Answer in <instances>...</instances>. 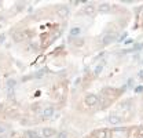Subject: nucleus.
Instances as JSON below:
<instances>
[{"mask_svg": "<svg viewBox=\"0 0 143 138\" xmlns=\"http://www.w3.org/2000/svg\"><path fill=\"white\" fill-rule=\"evenodd\" d=\"M95 11H96V7H95V4H92V3L87 4V6L83 8V13L87 14V15H94Z\"/></svg>", "mask_w": 143, "mask_h": 138, "instance_id": "nucleus-6", "label": "nucleus"}, {"mask_svg": "<svg viewBox=\"0 0 143 138\" xmlns=\"http://www.w3.org/2000/svg\"><path fill=\"white\" fill-rule=\"evenodd\" d=\"M56 13H58V15L62 17V18H66L69 15V10H68V7H65V6L59 7L58 10H56Z\"/></svg>", "mask_w": 143, "mask_h": 138, "instance_id": "nucleus-11", "label": "nucleus"}, {"mask_svg": "<svg viewBox=\"0 0 143 138\" xmlns=\"http://www.w3.org/2000/svg\"><path fill=\"white\" fill-rule=\"evenodd\" d=\"M138 137H140V138H143V127H139V129H138Z\"/></svg>", "mask_w": 143, "mask_h": 138, "instance_id": "nucleus-19", "label": "nucleus"}, {"mask_svg": "<svg viewBox=\"0 0 143 138\" xmlns=\"http://www.w3.org/2000/svg\"><path fill=\"white\" fill-rule=\"evenodd\" d=\"M56 138H68V137H66V134H65V133H61V134H59L58 137H56Z\"/></svg>", "mask_w": 143, "mask_h": 138, "instance_id": "nucleus-21", "label": "nucleus"}, {"mask_svg": "<svg viewBox=\"0 0 143 138\" xmlns=\"http://www.w3.org/2000/svg\"><path fill=\"white\" fill-rule=\"evenodd\" d=\"M98 10L101 13H107V11H110V4L109 3H101L99 7H98Z\"/></svg>", "mask_w": 143, "mask_h": 138, "instance_id": "nucleus-12", "label": "nucleus"}, {"mask_svg": "<svg viewBox=\"0 0 143 138\" xmlns=\"http://www.w3.org/2000/svg\"><path fill=\"white\" fill-rule=\"evenodd\" d=\"M116 36H117V34L114 33V32H106L102 36L101 43L103 44V46H107V44H110V43H113L114 40H116Z\"/></svg>", "mask_w": 143, "mask_h": 138, "instance_id": "nucleus-3", "label": "nucleus"}, {"mask_svg": "<svg viewBox=\"0 0 143 138\" xmlns=\"http://www.w3.org/2000/svg\"><path fill=\"white\" fill-rule=\"evenodd\" d=\"M142 47H143V43H136L135 47H133V50H142Z\"/></svg>", "mask_w": 143, "mask_h": 138, "instance_id": "nucleus-18", "label": "nucleus"}, {"mask_svg": "<svg viewBox=\"0 0 143 138\" xmlns=\"http://www.w3.org/2000/svg\"><path fill=\"white\" fill-rule=\"evenodd\" d=\"M139 76H140V77H143V71H142V72L139 73Z\"/></svg>", "mask_w": 143, "mask_h": 138, "instance_id": "nucleus-23", "label": "nucleus"}, {"mask_svg": "<svg viewBox=\"0 0 143 138\" xmlns=\"http://www.w3.org/2000/svg\"><path fill=\"white\" fill-rule=\"evenodd\" d=\"M18 112L20 111H18V108L15 105H10V106L4 108V113L8 116H15V115H18Z\"/></svg>", "mask_w": 143, "mask_h": 138, "instance_id": "nucleus-7", "label": "nucleus"}, {"mask_svg": "<svg viewBox=\"0 0 143 138\" xmlns=\"http://www.w3.org/2000/svg\"><path fill=\"white\" fill-rule=\"evenodd\" d=\"M26 137L28 138H43V137H39V133L32 131V130H28L26 131Z\"/></svg>", "mask_w": 143, "mask_h": 138, "instance_id": "nucleus-14", "label": "nucleus"}, {"mask_svg": "<svg viewBox=\"0 0 143 138\" xmlns=\"http://www.w3.org/2000/svg\"><path fill=\"white\" fill-rule=\"evenodd\" d=\"M17 138H26V137H17Z\"/></svg>", "mask_w": 143, "mask_h": 138, "instance_id": "nucleus-24", "label": "nucleus"}, {"mask_svg": "<svg viewBox=\"0 0 143 138\" xmlns=\"http://www.w3.org/2000/svg\"><path fill=\"white\" fill-rule=\"evenodd\" d=\"M80 33H81V28H80V26H74V28L70 29V36H72V37L79 36Z\"/></svg>", "mask_w": 143, "mask_h": 138, "instance_id": "nucleus-13", "label": "nucleus"}, {"mask_svg": "<svg viewBox=\"0 0 143 138\" xmlns=\"http://www.w3.org/2000/svg\"><path fill=\"white\" fill-rule=\"evenodd\" d=\"M74 44H76V46H83L84 40H83V39H74Z\"/></svg>", "mask_w": 143, "mask_h": 138, "instance_id": "nucleus-16", "label": "nucleus"}, {"mask_svg": "<svg viewBox=\"0 0 143 138\" xmlns=\"http://www.w3.org/2000/svg\"><path fill=\"white\" fill-rule=\"evenodd\" d=\"M54 115V108L52 106H47L44 108V111H43V119H50Z\"/></svg>", "mask_w": 143, "mask_h": 138, "instance_id": "nucleus-8", "label": "nucleus"}, {"mask_svg": "<svg viewBox=\"0 0 143 138\" xmlns=\"http://www.w3.org/2000/svg\"><path fill=\"white\" fill-rule=\"evenodd\" d=\"M7 131V126L6 124H0V134H3V133Z\"/></svg>", "mask_w": 143, "mask_h": 138, "instance_id": "nucleus-17", "label": "nucleus"}, {"mask_svg": "<svg viewBox=\"0 0 143 138\" xmlns=\"http://www.w3.org/2000/svg\"><path fill=\"white\" fill-rule=\"evenodd\" d=\"M2 113H4V105L0 104V115H2Z\"/></svg>", "mask_w": 143, "mask_h": 138, "instance_id": "nucleus-20", "label": "nucleus"}, {"mask_svg": "<svg viewBox=\"0 0 143 138\" xmlns=\"http://www.w3.org/2000/svg\"><path fill=\"white\" fill-rule=\"evenodd\" d=\"M109 123L113 124V126H117V124H120V123H122V117L116 112L110 113V115H109Z\"/></svg>", "mask_w": 143, "mask_h": 138, "instance_id": "nucleus-5", "label": "nucleus"}, {"mask_svg": "<svg viewBox=\"0 0 143 138\" xmlns=\"http://www.w3.org/2000/svg\"><path fill=\"white\" fill-rule=\"evenodd\" d=\"M142 90H143V87H140V86H139V87H136V93H140Z\"/></svg>", "mask_w": 143, "mask_h": 138, "instance_id": "nucleus-22", "label": "nucleus"}, {"mask_svg": "<svg viewBox=\"0 0 143 138\" xmlns=\"http://www.w3.org/2000/svg\"><path fill=\"white\" fill-rule=\"evenodd\" d=\"M107 135H109V131L105 130V129L96 130L94 133V138H107Z\"/></svg>", "mask_w": 143, "mask_h": 138, "instance_id": "nucleus-10", "label": "nucleus"}, {"mask_svg": "<svg viewBox=\"0 0 143 138\" xmlns=\"http://www.w3.org/2000/svg\"><path fill=\"white\" fill-rule=\"evenodd\" d=\"M99 104V95L96 94H88L85 97V105L87 106H96Z\"/></svg>", "mask_w": 143, "mask_h": 138, "instance_id": "nucleus-4", "label": "nucleus"}, {"mask_svg": "<svg viewBox=\"0 0 143 138\" xmlns=\"http://www.w3.org/2000/svg\"><path fill=\"white\" fill-rule=\"evenodd\" d=\"M32 36H33V32L29 31V29H20V31H17L12 34V40L17 43H21L23 40H26V39H30Z\"/></svg>", "mask_w": 143, "mask_h": 138, "instance_id": "nucleus-1", "label": "nucleus"}, {"mask_svg": "<svg viewBox=\"0 0 143 138\" xmlns=\"http://www.w3.org/2000/svg\"><path fill=\"white\" fill-rule=\"evenodd\" d=\"M102 69H103V65H98L96 68H95V75H96V76H98V75H99V73H101V72H102Z\"/></svg>", "mask_w": 143, "mask_h": 138, "instance_id": "nucleus-15", "label": "nucleus"}, {"mask_svg": "<svg viewBox=\"0 0 143 138\" xmlns=\"http://www.w3.org/2000/svg\"><path fill=\"white\" fill-rule=\"evenodd\" d=\"M6 91H7V97L10 100H14L15 98V82L10 79L7 83H6Z\"/></svg>", "mask_w": 143, "mask_h": 138, "instance_id": "nucleus-2", "label": "nucleus"}, {"mask_svg": "<svg viewBox=\"0 0 143 138\" xmlns=\"http://www.w3.org/2000/svg\"><path fill=\"white\" fill-rule=\"evenodd\" d=\"M43 138H48V137H54L56 134V131L54 129H50V127H46V129H43Z\"/></svg>", "mask_w": 143, "mask_h": 138, "instance_id": "nucleus-9", "label": "nucleus"}]
</instances>
